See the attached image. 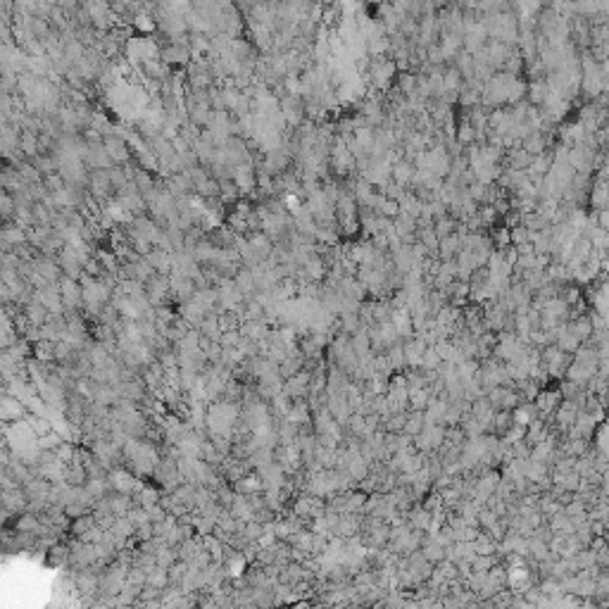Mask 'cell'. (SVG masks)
I'll return each mask as SVG.
<instances>
[{
  "mask_svg": "<svg viewBox=\"0 0 609 609\" xmlns=\"http://www.w3.org/2000/svg\"><path fill=\"white\" fill-rule=\"evenodd\" d=\"M402 429L407 431V433H419V431L424 429V416L414 414V416H409V419H405V426H402Z\"/></svg>",
  "mask_w": 609,
  "mask_h": 609,
  "instance_id": "obj_4",
  "label": "cell"
},
{
  "mask_svg": "<svg viewBox=\"0 0 609 609\" xmlns=\"http://www.w3.org/2000/svg\"><path fill=\"white\" fill-rule=\"evenodd\" d=\"M393 176H395V181L397 183H407L409 179H414V172H412V167L409 165H395V169H393Z\"/></svg>",
  "mask_w": 609,
  "mask_h": 609,
  "instance_id": "obj_3",
  "label": "cell"
},
{
  "mask_svg": "<svg viewBox=\"0 0 609 609\" xmlns=\"http://www.w3.org/2000/svg\"><path fill=\"white\" fill-rule=\"evenodd\" d=\"M517 424H528L533 419V414H531V407H526V409H517Z\"/></svg>",
  "mask_w": 609,
  "mask_h": 609,
  "instance_id": "obj_5",
  "label": "cell"
},
{
  "mask_svg": "<svg viewBox=\"0 0 609 609\" xmlns=\"http://www.w3.org/2000/svg\"><path fill=\"white\" fill-rule=\"evenodd\" d=\"M440 436H443V431L431 424V426H426L424 431H419V440H416V445H419L421 450H431V448H436V445L440 443Z\"/></svg>",
  "mask_w": 609,
  "mask_h": 609,
  "instance_id": "obj_1",
  "label": "cell"
},
{
  "mask_svg": "<svg viewBox=\"0 0 609 609\" xmlns=\"http://www.w3.org/2000/svg\"><path fill=\"white\" fill-rule=\"evenodd\" d=\"M490 402L495 405V407H512L514 402H517V395L509 390V388H495L490 393Z\"/></svg>",
  "mask_w": 609,
  "mask_h": 609,
  "instance_id": "obj_2",
  "label": "cell"
}]
</instances>
